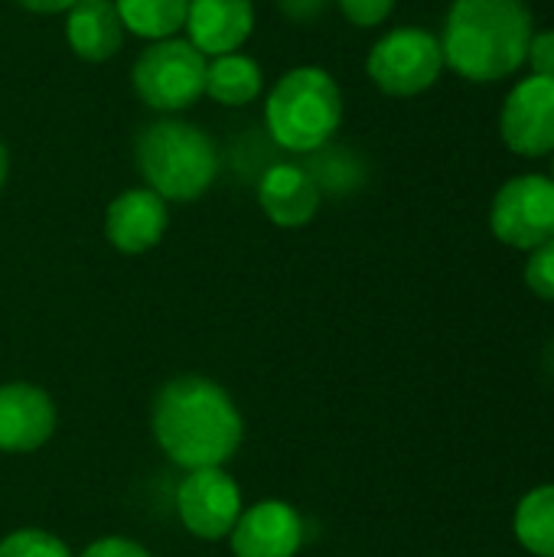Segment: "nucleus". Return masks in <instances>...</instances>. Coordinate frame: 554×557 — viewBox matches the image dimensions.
<instances>
[{
	"label": "nucleus",
	"mask_w": 554,
	"mask_h": 557,
	"mask_svg": "<svg viewBox=\"0 0 554 557\" xmlns=\"http://www.w3.org/2000/svg\"><path fill=\"white\" fill-rule=\"evenodd\" d=\"M150 428L163 454L186 470L222 467L242 444V414L232 395L206 375L167 382L153 401Z\"/></svg>",
	"instance_id": "obj_1"
},
{
	"label": "nucleus",
	"mask_w": 554,
	"mask_h": 557,
	"mask_svg": "<svg viewBox=\"0 0 554 557\" xmlns=\"http://www.w3.org/2000/svg\"><path fill=\"white\" fill-rule=\"evenodd\" d=\"M532 33L526 0H454L438 39L444 65L467 82H503L526 65Z\"/></svg>",
	"instance_id": "obj_2"
},
{
	"label": "nucleus",
	"mask_w": 554,
	"mask_h": 557,
	"mask_svg": "<svg viewBox=\"0 0 554 557\" xmlns=\"http://www.w3.org/2000/svg\"><path fill=\"white\" fill-rule=\"evenodd\" d=\"M271 140L291 153H317L343 124V91L320 65L284 72L264 101Z\"/></svg>",
	"instance_id": "obj_3"
},
{
	"label": "nucleus",
	"mask_w": 554,
	"mask_h": 557,
	"mask_svg": "<svg viewBox=\"0 0 554 557\" xmlns=\"http://www.w3.org/2000/svg\"><path fill=\"white\" fill-rule=\"evenodd\" d=\"M134 157L147 189H153L163 202L199 199L219 173L212 137L202 127L176 117L147 124L137 137Z\"/></svg>",
	"instance_id": "obj_4"
},
{
	"label": "nucleus",
	"mask_w": 554,
	"mask_h": 557,
	"mask_svg": "<svg viewBox=\"0 0 554 557\" xmlns=\"http://www.w3.org/2000/svg\"><path fill=\"white\" fill-rule=\"evenodd\" d=\"M209 59L189 39L150 42L131 69L137 98L153 111H186L206 95Z\"/></svg>",
	"instance_id": "obj_5"
},
{
	"label": "nucleus",
	"mask_w": 554,
	"mask_h": 557,
	"mask_svg": "<svg viewBox=\"0 0 554 557\" xmlns=\"http://www.w3.org/2000/svg\"><path fill=\"white\" fill-rule=\"evenodd\" d=\"M366 72L376 82V88L392 98L424 95L444 72L441 39L421 26L392 29L372 46Z\"/></svg>",
	"instance_id": "obj_6"
},
{
	"label": "nucleus",
	"mask_w": 554,
	"mask_h": 557,
	"mask_svg": "<svg viewBox=\"0 0 554 557\" xmlns=\"http://www.w3.org/2000/svg\"><path fill=\"white\" fill-rule=\"evenodd\" d=\"M493 235L519 251H532L554 238V180L522 173L500 186L490 206Z\"/></svg>",
	"instance_id": "obj_7"
},
{
	"label": "nucleus",
	"mask_w": 554,
	"mask_h": 557,
	"mask_svg": "<svg viewBox=\"0 0 554 557\" xmlns=\"http://www.w3.org/2000/svg\"><path fill=\"white\" fill-rule=\"evenodd\" d=\"M176 512L186 532L206 542L229 539L242 509V490L238 483L222 470H189V476L176 490Z\"/></svg>",
	"instance_id": "obj_8"
},
{
	"label": "nucleus",
	"mask_w": 554,
	"mask_h": 557,
	"mask_svg": "<svg viewBox=\"0 0 554 557\" xmlns=\"http://www.w3.org/2000/svg\"><path fill=\"white\" fill-rule=\"evenodd\" d=\"M500 134L519 157L554 153V78L529 75L513 85L500 114Z\"/></svg>",
	"instance_id": "obj_9"
},
{
	"label": "nucleus",
	"mask_w": 554,
	"mask_h": 557,
	"mask_svg": "<svg viewBox=\"0 0 554 557\" xmlns=\"http://www.w3.org/2000/svg\"><path fill=\"white\" fill-rule=\"evenodd\" d=\"M229 539L235 557H294L304 545V522L294 506L264 499L238 516Z\"/></svg>",
	"instance_id": "obj_10"
},
{
	"label": "nucleus",
	"mask_w": 554,
	"mask_h": 557,
	"mask_svg": "<svg viewBox=\"0 0 554 557\" xmlns=\"http://www.w3.org/2000/svg\"><path fill=\"white\" fill-rule=\"evenodd\" d=\"M56 431L52 398L26 382L0 385V450L29 454L39 450Z\"/></svg>",
	"instance_id": "obj_11"
},
{
	"label": "nucleus",
	"mask_w": 554,
	"mask_h": 557,
	"mask_svg": "<svg viewBox=\"0 0 554 557\" xmlns=\"http://www.w3.org/2000/svg\"><path fill=\"white\" fill-rule=\"evenodd\" d=\"M183 29H186V39L206 59L238 52L255 29V3L251 0H189Z\"/></svg>",
	"instance_id": "obj_12"
},
{
	"label": "nucleus",
	"mask_w": 554,
	"mask_h": 557,
	"mask_svg": "<svg viewBox=\"0 0 554 557\" xmlns=\"http://www.w3.org/2000/svg\"><path fill=\"white\" fill-rule=\"evenodd\" d=\"M167 222H170L167 202L153 189H127L108 206L104 235L118 251L144 255L163 238Z\"/></svg>",
	"instance_id": "obj_13"
},
{
	"label": "nucleus",
	"mask_w": 554,
	"mask_h": 557,
	"mask_svg": "<svg viewBox=\"0 0 554 557\" xmlns=\"http://www.w3.org/2000/svg\"><path fill=\"white\" fill-rule=\"evenodd\" d=\"M258 202L274 225L300 228L320 209V186L297 163H271L258 180Z\"/></svg>",
	"instance_id": "obj_14"
},
{
	"label": "nucleus",
	"mask_w": 554,
	"mask_h": 557,
	"mask_svg": "<svg viewBox=\"0 0 554 557\" xmlns=\"http://www.w3.org/2000/svg\"><path fill=\"white\" fill-rule=\"evenodd\" d=\"M65 13V39L78 59L104 62L121 52L124 23L114 10V0H75Z\"/></svg>",
	"instance_id": "obj_15"
},
{
	"label": "nucleus",
	"mask_w": 554,
	"mask_h": 557,
	"mask_svg": "<svg viewBox=\"0 0 554 557\" xmlns=\"http://www.w3.org/2000/svg\"><path fill=\"white\" fill-rule=\"evenodd\" d=\"M264 88L261 65L245 52H225L216 55L206 69V95L225 108H245L251 104Z\"/></svg>",
	"instance_id": "obj_16"
},
{
	"label": "nucleus",
	"mask_w": 554,
	"mask_h": 557,
	"mask_svg": "<svg viewBox=\"0 0 554 557\" xmlns=\"http://www.w3.org/2000/svg\"><path fill=\"white\" fill-rule=\"evenodd\" d=\"M114 10L140 39H173L186 26L189 0H114Z\"/></svg>",
	"instance_id": "obj_17"
},
{
	"label": "nucleus",
	"mask_w": 554,
	"mask_h": 557,
	"mask_svg": "<svg viewBox=\"0 0 554 557\" xmlns=\"http://www.w3.org/2000/svg\"><path fill=\"white\" fill-rule=\"evenodd\" d=\"M516 539L529 555L554 557V486H539L519 503Z\"/></svg>",
	"instance_id": "obj_18"
},
{
	"label": "nucleus",
	"mask_w": 554,
	"mask_h": 557,
	"mask_svg": "<svg viewBox=\"0 0 554 557\" xmlns=\"http://www.w3.org/2000/svg\"><path fill=\"white\" fill-rule=\"evenodd\" d=\"M0 557H72L69 548L42 532V529H20V532H10L3 542H0Z\"/></svg>",
	"instance_id": "obj_19"
},
{
	"label": "nucleus",
	"mask_w": 554,
	"mask_h": 557,
	"mask_svg": "<svg viewBox=\"0 0 554 557\" xmlns=\"http://www.w3.org/2000/svg\"><path fill=\"white\" fill-rule=\"evenodd\" d=\"M526 284L535 297L542 300H554V238H549L545 245L529 251L526 261Z\"/></svg>",
	"instance_id": "obj_20"
},
{
	"label": "nucleus",
	"mask_w": 554,
	"mask_h": 557,
	"mask_svg": "<svg viewBox=\"0 0 554 557\" xmlns=\"http://www.w3.org/2000/svg\"><path fill=\"white\" fill-rule=\"evenodd\" d=\"M343 16L359 26V29H372L379 23H385L395 10V0H336Z\"/></svg>",
	"instance_id": "obj_21"
},
{
	"label": "nucleus",
	"mask_w": 554,
	"mask_h": 557,
	"mask_svg": "<svg viewBox=\"0 0 554 557\" xmlns=\"http://www.w3.org/2000/svg\"><path fill=\"white\" fill-rule=\"evenodd\" d=\"M526 62L532 65V75L554 78V29H539V33H532Z\"/></svg>",
	"instance_id": "obj_22"
},
{
	"label": "nucleus",
	"mask_w": 554,
	"mask_h": 557,
	"mask_svg": "<svg viewBox=\"0 0 554 557\" xmlns=\"http://www.w3.org/2000/svg\"><path fill=\"white\" fill-rule=\"evenodd\" d=\"M330 0H278V10L284 20L297 23V26H310L323 16Z\"/></svg>",
	"instance_id": "obj_23"
},
{
	"label": "nucleus",
	"mask_w": 554,
	"mask_h": 557,
	"mask_svg": "<svg viewBox=\"0 0 554 557\" xmlns=\"http://www.w3.org/2000/svg\"><path fill=\"white\" fill-rule=\"evenodd\" d=\"M82 557H153L147 548H140L137 542L127 539H101L95 542Z\"/></svg>",
	"instance_id": "obj_24"
},
{
	"label": "nucleus",
	"mask_w": 554,
	"mask_h": 557,
	"mask_svg": "<svg viewBox=\"0 0 554 557\" xmlns=\"http://www.w3.org/2000/svg\"><path fill=\"white\" fill-rule=\"evenodd\" d=\"M23 10H29V13H62V10H69L75 0H16Z\"/></svg>",
	"instance_id": "obj_25"
},
{
	"label": "nucleus",
	"mask_w": 554,
	"mask_h": 557,
	"mask_svg": "<svg viewBox=\"0 0 554 557\" xmlns=\"http://www.w3.org/2000/svg\"><path fill=\"white\" fill-rule=\"evenodd\" d=\"M7 173H10V153H7V144L0 140V189L7 183Z\"/></svg>",
	"instance_id": "obj_26"
},
{
	"label": "nucleus",
	"mask_w": 554,
	"mask_h": 557,
	"mask_svg": "<svg viewBox=\"0 0 554 557\" xmlns=\"http://www.w3.org/2000/svg\"><path fill=\"white\" fill-rule=\"evenodd\" d=\"M549 369H552V375H554V343H552V352H549Z\"/></svg>",
	"instance_id": "obj_27"
},
{
	"label": "nucleus",
	"mask_w": 554,
	"mask_h": 557,
	"mask_svg": "<svg viewBox=\"0 0 554 557\" xmlns=\"http://www.w3.org/2000/svg\"><path fill=\"white\" fill-rule=\"evenodd\" d=\"M552 180H554V160H552Z\"/></svg>",
	"instance_id": "obj_28"
}]
</instances>
